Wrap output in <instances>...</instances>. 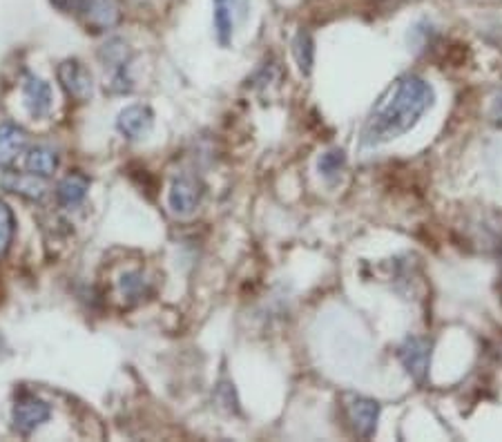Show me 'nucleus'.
I'll return each mask as SVG.
<instances>
[{
  "mask_svg": "<svg viewBox=\"0 0 502 442\" xmlns=\"http://www.w3.org/2000/svg\"><path fill=\"white\" fill-rule=\"evenodd\" d=\"M52 409L45 400L36 396H25L16 402L14 406V427L19 429L23 436H29L36 431L43 422H47Z\"/></svg>",
  "mask_w": 502,
  "mask_h": 442,
  "instance_id": "nucleus-5",
  "label": "nucleus"
},
{
  "mask_svg": "<svg viewBox=\"0 0 502 442\" xmlns=\"http://www.w3.org/2000/svg\"><path fill=\"white\" fill-rule=\"evenodd\" d=\"M351 420L360 436L371 438L378 429L379 405L375 400H369V398H355L351 402Z\"/></svg>",
  "mask_w": 502,
  "mask_h": 442,
  "instance_id": "nucleus-10",
  "label": "nucleus"
},
{
  "mask_svg": "<svg viewBox=\"0 0 502 442\" xmlns=\"http://www.w3.org/2000/svg\"><path fill=\"white\" fill-rule=\"evenodd\" d=\"M400 362L407 368V374L411 375L416 383H425L429 375L431 364V342L422 340V337H409L404 344L400 346Z\"/></svg>",
  "mask_w": 502,
  "mask_h": 442,
  "instance_id": "nucleus-2",
  "label": "nucleus"
},
{
  "mask_svg": "<svg viewBox=\"0 0 502 442\" xmlns=\"http://www.w3.org/2000/svg\"><path fill=\"white\" fill-rule=\"evenodd\" d=\"M344 166H347V153L339 150V147H333V150L324 153L320 157V162H317V170H320L322 177H326V179L338 177L339 172L344 170Z\"/></svg>",
  "mask_w": 502,
  "mask_h": 442,
  "instance_id": "nucleus-16",
  "label": "nucleus"
},
{
  "mask_svg": "<svg viewBox=\"0 0 502 442\" xmlns=\"http://www.w3.org/2000/svg\"><path fill=\"white\" fill-rule=\"evenodd\" d=\"M87 190H90V179L85 175H68L65 179H60L59 188H56V197H59L60 206L74 208L85 199Z\"/></svg>",
  "mask_w": 502,
  "mask_h": 442,
  "instance_id": "nucleus-13",
  "label": "nucleus"
},
{
  "mask_svg": "<svg viewBox=\"0 0 502 442\" xmlns=\"http://www.w3.org/2000/svg\"><path fill=\"white\" fill-rule=\"evenodd\" d=\"M59 81L65 92L76 101H87L94 92V81H92L90 69L78 60H63L59 65Z\"/></svg>",
  "mask_w": 502,
  "mask_h": 442,
  "instance_id": "nucleus-3",
  "label": "nucleus"
},
{
  "mask_svg": "<svg viewBox=\"0 0 502 442\" xmlns=\"http://www.w3.org/2000/svg\"><path fill=\"white\" fill-rule=\"evenodd\" d=\"M155 125V112L147 106H130L116 119V128L128 138H143Z\"/></svg>",
  "mask_w": 502,
  "mask_h": 442,
  "instance_id": "nucleus-6",
  "label": "nucleus"
},
{
  "mask_svg": "<svg viewBox=\"0 0 502 442\" xmlns=\"http://www.w3.org/2000/svg\"><path fill=\"white\" fill-rule=\"evenodd\" d=\"M496 110L502 112V92L498 94V99H496Z\"/></svg>",
  "mask_w": 502,
  "mask_h": 442,
  "instance_id": "nucleus-19",
  "label": "nucleus"
},
{
  "mask_svg": "<svg viewBox=\"0 0 502 442\" xmlns=\"http://www.w3.org/2000/svg\"><path fill=\"white\" fill-rule=\"evenodd\" d=\"M28 147V134L16 123H0V166L14 162L20 153Z\"/></svg>",
  "mask_w": 502,
  "mask_h": 442,
  "instance_id": "nucleus-8",
  "label": "nucleus"
},
{
  "mask_svg": "<svg viewBox=\"0 0 502 442\" xmlns=\"http://www.w3.org/2000/svg\"><path fill=\"white\" fill-rule=\"evenodd\" d=\"M5 351V342H3V337H0V353Z\"/></svg>",
  "mask_w": 502,
  "mask_h": 442,
  "instance_id": "nucleus-20",
  "label": "nucleus"
},
{
  "mask_svg": "<svg viewBox=\"0 0 502 442\" xmlns=\"http://www.w3.org/2000/svg\"><path fill=\"white\" fill-rule=\"evenodd\" d=\"M81 12H85L90 25L99 29H108L119 20V7L115 5V0H83Z\"/></svg>",
  "mask_w": 502,
  "mask_h": 442,
  "instance_id": "nucleus-12",
  "label": "nucleus"
},
{
  "mask_svg": "<svg viewBox=\"0 0 502 442\" xmlns=\"http://www.w3.org/2000/svg\"><path fill=\"white\" fill-rule=\"evenodd\" d=\"M201 184L195 177H179L172 181L168 193V206L174 215L187 217L196 210V206L201 203Z\"/></svg>",
  "mask_w": 502,
  "mask_h": 442,
  "instance_id": "nucleus-4",
  "label": "nucleus"
},
{
  "mask_svg": "<svg viewBox=\"0 0 502 442\" xmlns=\"http://www.w3.org/2000/svg\"><path fill=\"white\" fill-rule=\"evenodd\" d=\"M3 188L10 190V193H16V194H23V197L28 199H43L45 197V181L41 179L38 175H19V172H10V175L3 177Z\"/></svg>",
  "mask_w": 502,
  "mask_h": 442,
  "instance_id": "nucleus-11",
  "label": "nucleus"
},
{
  "mask_svg": "<svg viewBox=\"0 0 502 442\" xmlns=\"http://www.w3.org/2000/svg\"><path fill=\"white\" fill-rule=\"evenodd\" d=\"M435 92L429 81L420 76H404L386 101L369 116L362 130V147H378L416 128L425 112L434 106Z\"/></svg>",
  "mask_w": 502,
  "mask_h": 442,
  "instance_id": "nucleus-1",
  "label": "nucleus"
},
{
  "mask_svg": "<svg viewBox=\"0 0 502 442\" xmlns=\"http://www.w3.org/2000/svg\"><path fill=\"white\" fill-rule=\"evenodd\" d=\"M25 168H28L32 175L50 177L52 172L59 168V154H56L54 150H50V147H45V146L32 147V150H29V154H28V159H25Z\"/></svg>",
  "mask_w": 502,
  "mask_h": 442,
  "instance_id": "nucleus-14",
  "label": "nucleus"
},
{
  "mask_svg": "<svg viewBox=\"0 0 502 442\" xmlns=\"http://www.w3.org/2000/svg\"><path fill=\"white\" fill-rule=\"evenodd\" d=\"M292 54H295L297 67L304 76L313 72V65H315V41L308 32H297L295 41H292Z\"/></svg>",
  "mask_w": 502,
  "mask_h": 442,
  "instance_id": "nucleus-15",
  "label": "nucleus"
},
{
  "mask_svg": "<svg viewBox=\"0 0 502 442\" xmlns=\"http://www.w3.org/2000/svg\"><path fill=\"white\" fill-rule=\"evenodd\" d=\"M14 228H16L14 212L10 210L7 203L0 201V257L7 253V249H10L12 237H14Z\"/></svg>",
  "mask_w": 502,
  "mask_h": 442,
  "instance_id": "nucleus-17",
  "label": "nucleus"
},
{
  "mask_svg": "<svg viewBox=\"0 0 502 442\" xmlns=\"http://www.w3.org/2000/svg\"><path fill=\"white\" fill-rule=\"evenodd\" d=\"M99 59L103 60V65L110 69H115V83H124V72L128 67L130 59H132V50H130L128 43L124 38H110L106 45L100 47Z\"/></svg>",
  "mask_w": 502,
  "mask_h": 442,
  "instance_id": "nucleus-9",
  "label": "nucleus"
},
{
  "mask_svg": "<svg viewBox=\"0 0 502 442\" xmlns=\"http://www.w3.org/2000/svg\"><path fill=\"white\" fill-rule=\"evenodd\" d=\"M217 3H224L230 12L235 14L237 23H243L248 16V0H217Z\"/></svg>",
  "mask_w": 502,
  "mask_h": 442,
  "instance_id": "nucleus-18",
  "label": "nucleus"
},
{
  "mask_svg": "<svg viewBox=\"0 0 502 442\" xmlns=\"http://www.w3.org/2000/svg\"><path fill=\"white\" fill-rule=\"evenodd\" d=\"M25 106L32 116H45L52 107V88L38 76H28L23 85Z\"/></svg>",
  "mask_w": 502,
  "mask_h": 442,
  "instance_id": "nucleus-7",
  "label": "nucleus"
}]
</instances>
